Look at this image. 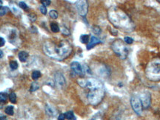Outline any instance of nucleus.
<instances>
[{"label": "nucleus", "instance_id": "1", "mask_svg": "<svg viewBox=\"0 0 160 120\" xmlns=\"http://www.w3.org/2000/svg\"><path fill=\"white\" fill-rule=\"evenodd\" d=\"M78 83L81 87L89 88L87 99L91 105L97 106L102 102L105 97V88L100 80L94 78L87 80L79 79Z\"/></svg>", "mask_w": 160, "mask_h": 120}, {"label": "nucleus", "instance_id": "2", "mask_svg": "<svg viewBox=\"0 0 160 120\" xmlns=\"http://www.w3.org/2000/svg\"><path fill=\"white\" fill-rule=\"evenodd\" d=\"M72 46L66 40L61 41L58 43L48 41L44 45V51L45 54L50 58L58 61H62L68 58L72 52Z\"/></svg>", "mask_w": 160, "mask_h": 120}, {"label": "nucleus", "instance_id": "3", "mask_svg": "<svg viewBox=\"0 0 160 120\" xmlns=\"http://www.w3.org/2000/svg\"><path fill=\"white\" fill-rule=\"evenodd\" d=\"M108 18L110 22L116 27H119L126 30H132L133 25L131 19L120 9L111 8L108 11Z\"/></svg>", "mask_w": 160, "mask_h": 120}, {"label": "nucleus", "instance_id": "4", "mask_svg": "<svg viewBox=\"0 0 160 120\" xmlns=\"http://www.w3.org/2000/svg\"><path fill=\"white\" fill-rule=\"evenodd\" d=\"M145 75L149 80L157 82L160 80V58H154L147 65Z\"/></svg>", "mask_w": 160, "mask_h": 120}, {"label": "nucleus", "instance_id": "5", "mask_svg": "<svg viewBox=\"0 0 160 120\" xmlns=\"http://www.w3.org/2000/svg\"><path fill=\"white\" fill-rule=\"evenodd\" d=\"M111 47L113 51L120 59H126L128 54V48L121 39L114 41L112 43Z\"/></svg>", "mask_w": 160, "mask_h": 120}, {"label": "nucleus", "instance_id": "6", "mask_svg": "<svg viewBox=\"0 0 160 120\" xmlns=\"http://www.w3.org/2000/svg\"><path fill=\"white\" fill-rule=\"evenodd\" d=\"M131 105L132 108L137 115L141 116L142 114V105L141 100L138 97H132L131 99Z\"/></svg>", "mask_w": 160, "mask_h": 120}, {"label": "nucleus", "instance_id": "7", "mask_svg": "<svg viewBox=\"0 0 160 120\" xmlns=\"http://www.w3.org/2000/svg\"><path fill=\"white\" fill-rule=\"evenodd\" d=\"M76 7L78 13L80 16L85 17L87 15V10H88V3L87 1H85V0L78 1L76 3Z\"/></svg>", "mask_w": 160, "mask_h": 120}, {"label": "nucleus", "instance_id": "8", "mask_svg": "<svg viewBox=\"0 0 160 120\" xmlns=\"http://www.w3.org/2000/svg\"><path fill=\"white\" fill-rule=\"evenodd\" d=\"M142 103V107L144 108L147 109L150 106V103H151V97H150V94L148 91H145L143 93L141 94L140 97H139Z\"/></svg>", "mask_w": 160, "mask_h": 120}, {"label": "nucleus", "instance_id": "9", "mask_svg": "<svg viewBox=\"0 0 160 120\" xmlns=\"http://www.w3.org/2000/svg\"><path fill=\"white\" fill-rule=\"evenodd\" d=\"M71 71L73 72V74H76V75L83 76L85 74L84 70H83V66L79 63L77 61H74V62L71 63Z\"/></svg>", "mask_w": 160, "mask_h": 120}, {"label": "nucleus", "instance_id": "10", "mask_svg": "<svg viewBox=\"0 0 160 120\" xmlns=\"http://www.w3.org/2000/svg\"><path fill=\"white\" fill-rule=\"evenodd\" d=\"M55 81L57 85L60 88H63L66 85V81L63 74L60 72H57L55 74Z\"/></svg>", "mask_w": 160, "mask_h": 120}, {"label": "nucleus", "instance_id": "11", "mask_svg": "<svg viewBox=\"0 0 160 120\" xmlns=\"http://www.w3.org/2000/svg\"><path fill=\"white\" fill-rule=\"evenodd\" d=\"M102 43V41L100 40L99 39L96 38L95 36H92L91 37V40L89 41L88 43L87 44V50H91L92 48H94L95 47L96 45L99 44V43Z\"/></svg>", "mask_w": 160, "mask_h": 120}, {"label": "nucleus", "instance_id": "12", "mask_svg": "<svg viewBox=\"0 0 160 120\" xmlns=\"http://www.w3.org/2000/svg\"><path fill=\"white\" fill-rule=\"evenodd\" d=\"M18 56H19V59L20 60V61H22V62H25L28 58V53L24 51H22L19 53Z\"/></svg>", "mask_w": 160, "mask_h": 120}, {"label": "nucleus", "instance_id": "13", "mask_svg": "<svg viewBox=\"0 0 160 120\" xmlns=\"http://www.w3.org/2000/svg\"><path fill=\"white\" fill-rule=\"evenodd\" d=\"M45 110H46V113H47L48 114L49 116H55L56 115V110L55 109H53V108L51 107L50 106H49V105H47L45 107Z\"/></svg>", "mask_w": 160, "mask_h": 120}, {"label": "nucleus", "instance_id": "14", "mask_svg": "<svg viewBox=\"0 0 160 120\" xmlns=\"http://www.w3.org/2000/svg\"><path fill=\"white\" fill-rule=\"evenodd\" d=\"M65 119H67L68 120H76V117H75L72 111H68V112L65 113Z\"/></svg>", "mask_w": 160, "mask_h": 120}, {"label": "nucleus", "instance_id": "15", "mask_svg": "<svg viewBox=\"0 0 160 120\" xmlns=\"http://www.w3.org/2000/svg\"><path fill=\"white\" fill-rule=\"evenodd\" d=\"M50 29H51V31L53 32H54V33H57V32H58L59 31V27L58 24H57V23H51L50 24Z\"/></svg>", "mask_w": 160, "mask_h": 120}, {"label": "nucleus", "instance_id": "16", "mask_svg": "<svg viewBox=\"0 0 160 120\" xmlns=\"http://www.w3.org/2000/svg\"><path fill=\"white\" fill-rule=\"evenodd\" d=\"M5 114H8V115L13 116V114H14L13 106H8V107L5 109Z\"/></svg>", "mask_w": 160, "mask_h": 120}, {"label": "nucleus", "instance_id": "17", "mask_svg": "<svg viewBox=\"0 0 160 120\" xmlns=\"http://www.w3.org/2000/svg\"><path fill=\"white\" fill-rule=\"evenodd\" d=\"M41 72L39 71H34L32 72V74H31V77H32L33 80H37L38 78L41 77Z\"/></svg>", "mask_w": 160, "mask_h": 120}, {"label": "nucleus", "instance_id": "18", "mask_svg": "<svg viewBox=\"0 0 160 120\" xmlns=\"http://www.w3.org/2000/svg\"><path fill=\"white\" fill-rule=\"evenodd\" d=\"M80 41L82 43H88L89 42V35H82L80 36Z\"/></svg>", "mask_w": 160, "mask_h": 120}, {"label": "nucleus", "instance_id": "19", "mask_svg": "<svg viewBox=\"0 0 160 120\" xmlns=\"http://www.w3.org/2000/svg\"><path fill=\"white\" fill-rule=\"evenodd\" d=\"M39 88V84L37 82H34L32 84H31V91H36V90H38Z\"/></svg>", "mask_w": 160, "mask_h": 120}, {"label": "nucleus", "instance_id": "20", "mask_svg": "<svg viewBox=\"0 0 160 120\" xmlns=\"http://www.w3.org/2000/svg\"><path fill=\"white\" fill-rule=\"evenodd\" d=\"M8 94L6 93L1 92L0 93V103H5L8 99Z\"/></svg>", "mask_w": 160, "mask_h": 120}, {"label": "nucleus", "instance_id": "21", "mask_svg": "<svg viewBox=\"0 0 160 120\" xmlns=\"http://www.w3.org/2000/svg\"><path fill=\"white\" fill-rule=\"evenodd\" d=\"M49 15H50V17H51L52 19H57L59 16L58 12H57V10H50V13H49Z\"/></svg>", "mask_w": 160, "mask_h": 120}, {"label": "nucleus", "instance_id": "22", "mask_svg": "<svg viewBox=\"0 0 160 120\" xmlns=\"http://www.w3.org/2000/svg\"><path fill=\"white\" fill-rule=\"evenodd\" d=\"M9 9H8V7H3L1 6L0 7V16H4V15L6 14L8 12Z\"/></svg>", "mask_w": 160, "mask_h": 120}, {"label": "nucleus", "instance_id": "23", "mask_svg": "<svg viewBox=\"0 0 160 120\" xmlns=\"http://www.w3.org/2000/svg\"><path fill=\"white\" fill-rule=\"evenodd\" d=\"M9 99H10V101L12 103H16V94L13 93V92L10 93V95H9Z\"/></svg>", "mask_w": 160, "mask_h": 120}, {"label": "nucleus", "instance_id": "24", "mask_svg": "<svg viewBox=\"0 0 160 120\" xmlns=\"http://www.w3.org/2000/svg\"><path fill=\"white\" fill-rule=\"evenodd\" d=\"M124 42L127 43V44H131V43L133 42V39L131 37H129V36L124 37Z\"/></svg>", "mask_w": 160, "mask_h": 120}, {"label": "nucleus", "instance_id": "25", "mask_svg": "<svg viewBox=\"0 0 160 120\" xmlns=\"http://www.w3.org/2000/svg\"><path fill=\"white\" fill-rule=\"evenodd\" d=\"M10 67L12 69H16L18 68V63L16 61H11L10 62Z\"/></svg>", "mask_w": 160, "mask_h": 120}, {"label": "nucleus", "instance_id": "26", "mask_svg": "<svg viewBox=\"0 0 160 120\" xmlns=\"http://www.w3.org/2000/svg\"><path fill=\"white\" fill-rule=\"evenodd\" d=\"M19 6L20 7V8L24 9V10H27L28 9V5H27V4H26L24 2H20V3H19Z\"/></svg>", "mask_w": 160, "mask_h": 120}, {"label": "nucleus", "instance_id": "27", "mask_svg": "<svg viewBox=\"0 0 160 120\" xmlns=\"http://www.w3.org/2000/svg\"><path fill=\"white\" fill-rule=\"evenodd\" d=\"M28 18L30 19V20H31V21H36V19H37V17H36V15L35 14V13H30V14H28Z\"/></svg>", "mask_w": 160, "mask_h": 120}, {"label": "nucleus", "instance_id": "28", "mask_svg": "<svg viewBox=\"0 0 160 120\" xmlns=\"http://www.w3.org/2000/svg\"><path fill=\"white\" fill-rule=\"evenodd\" d=\"M93 31L94 32V33L97 34V35H99V34H100L101 32V29L99 28L98 26H94V27H93Z\"/></svg>", "mask_w": 160, "mask_h": 120}, {"label": "nucleus", "instance_id": "29", "mask_svg": "<svg viewBox=\"0 0 160 120\" xmlns=\"http://www.w3.org/2000/svg\"><path fill=\"white\" fill-rule=\"evenodd\" d=\"M41 3H42V5H44L45 7H47L50 5L51 1H50V0H41Z\"/></svg>", "mask_w": 160, "mask_h": 120}, {"label": "nucleus", "instance_id": "30", "mask_svg": "<svg viewBox=\"0 0 160 120\" xmlns=\"http://www.w3.org/2000/svg\"><path fill=\"white\" fill-rule=\"evenodd\" d=\"M39 10H40L41 13H42L43 15H46V13H47V8H46V7L44 6V5L40 6Z\"/></svg>", "mask_w": 160, "mask_h": 120}, {"label": "nucleus", "instance_id": "31", "mask_svg": "<svg viewBox=\"0 0 160 120\" xmlns=\"http://www.w3.org/2000/svg\"><path fill=\"white\" fill-rule=\"evenodd\" d=\"M61 32H62V33L65 35H68L70 34L69 30H68V29H66L65 27H63V29L61 30Z\"/></svg>", "mask_w": 160, "mask_h": 120}, {"label": "nucleus", "instance_id": "32", "mask_svg": "<svg viewBox=\"0 0 160 120\" xmlns=\"http://www.w3.org/2000/svg\"><path fill=\"white\" fill-rule=\"evenodd\" d=\"M91 120H102V117H101L100 115H99V114H96V115L95 117H94Z\"/></svg>", "mask_w": 160, "mask_h": 120}, {"label": "nucleus", "instance_id": "33", "mask_svg": "<svg viewBox=\"0 0 160 120\" xmlns=\"http://www.w3.org/2000/svg\"><path fill=\"white\" fill-rule=\"evenodd\" d=\"M5 43V41L3 38L0 37V47H3Z\"/></svg>", "mask_w": 160, "mask_h": 120}, {"label": "nucleus", "instance_id": "34", "mask_svg": "<svg viewBox=\"0 0 160 120\" xmlns=\"http://www.w3.org/2000/svg\"><path fill=\"white\" fill-rule=\"evenodd\" d=\"M65 116L64 114H61L58 117V120H65Z\"/></svg>", "mask_w": 160, "mask_h": 120}, {"label": "nucleus", "instance_id": "35", "mask_svg": "<svg viewBox=\"0 0 160 120\" xmlns=\"http://www.w3.org/2000/svg\"><path fill=\"white\" fill-rule=\"evenodd\" d=\"M0 120H7V117L4 115L1 116L0 117Z\"/></svg>", "mask_w": 160, "mask_h": 120}, {"label": "nucleus", "instance_id": "36", "mask_svg": "<svg viewBox=\"0 0 160 120\" xmlns=\"http://www.w3.org/2000/svg\"><path fill=\"white\" fill-rule=\"evenodd\" d=\"M3 57V52L0 50V58H2Z\"/></svg>", "mask_w": 160, "mask_h": 120}, {"label": "nucleus", "instance_id": "37", "mask_svg": "<svg viewBox=\"0 0 160 120\" xmlns=\"http://www.w3.org/2000/svg\"><path fill=\"white\" fill-rule=\"evenodd\" d=\"M2 1H1V0H0V7L2 6Z\"/></svg>", "mask_w": 160, "mask_h": 120}, {"label": "nucleus", "instance_id": "38", "mask_svg": "<svg viewBox=\"0 0 160 120\" xmlns=\"http://www.w3.org/2000/svg\"><path fill=\"white\" fill-rule=\"evenodd\" d=\"M1 116H2V114H0V117H1Z\"/></svg>", "mask_w": 160, "mask_h": 120}]
</instances>
